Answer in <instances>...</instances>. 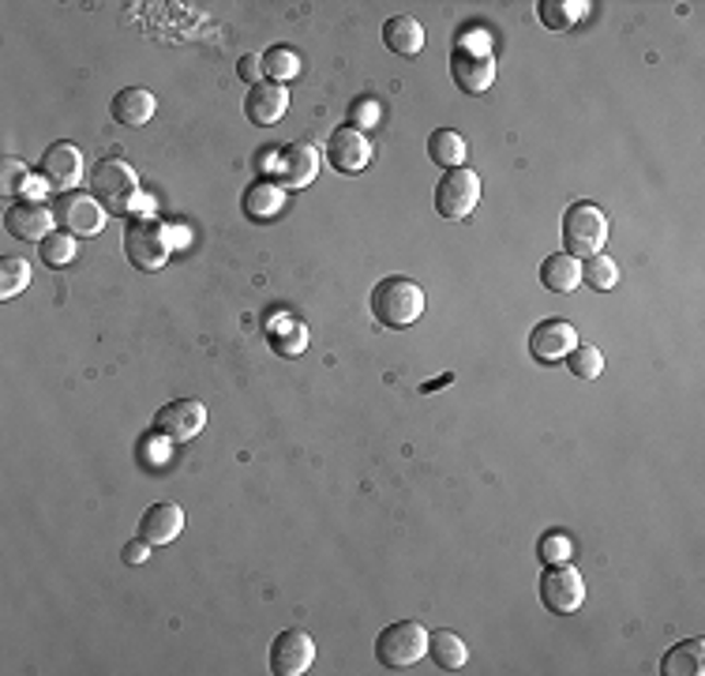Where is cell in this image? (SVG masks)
<instances>
[{
    "mask_svg": "<svg viewBox=\"0 0 705 676\" xmlns=\"http://www.w3.org/2000/svg\"><path fill=\"white\" fill-rule=\"evenodd\" d=\"M136 192H139L136 170H131L128 162H120V158H102V162L91 170V196L99 199L105 210H117V215L128 210Z\"/></svg>",
    "mask_w": 705,
    "mask_h": 676,
    "instance_id": "8992f818",
    "label": "cell"
},
{
    "mask_svg": "<svg viewBox=\"0 0 705 676\" xmlns=\"http://www.w3.org/2000/svg\"><path fill=\"white\" fill-rule=\"evenodd\" d=\"M581 283L593 286L597 294H608V289H615V283H620V267H615L612 256L597 252V256H589L581 263Z\"/></svg>",
    "mask_w": 705,
    "mask_h": 676,
    "instance_id": "83f0119b",
    "label": "cell"
},
{
    "mask_svg": "<svg viewBox=\"0 0 705 676\" xmlns=\"http://www.w3.org/2000/svg\"><path fill=\"white\" fill-rule=\"evenodd\" d=\"M379 117H383V110H379L375 99H357V102H352V110H349V125L357 128V131L375 128Z\"/></svg>",
    "mask_w": 705,
    "mask_h": 676,
    "instance_id": "836d02e7",
    "label": "cell"
},
{
    "mask_svg": "<svg viewBox=\"0 0 705 676\" xmlns=\"http://www.w3.org/2000/svg\"><path fill=\"white\" fill-rule=\"evenodd\" d=\"M481 204V177L465 165L447 170L443 181L436 184V210L451 222H465Z\"/></svg>",
    "mask_w": 705,
    "mask_h": 676,
    "instance_id": "52a82bcc",
    "label": "cell"
},
{
    "mask_svg": "<svg viewBox=\"0 0 705 676\" xmlns=\"http://www.w3.org/2000/svg\"><path fill=\"white\" fill-rule=\"evenodd\" d=\"M270 350L278 357H301L308 350V328L297 320H286L281 328H270Z\"/></svg>",
    "mask_w": 705,
    "mask_h": 676,
    "instance_id": "f1b7e54d",
    "label": "cell"
},
{
    "mask_svg": "<svg viewBox=\"0 0 705 676\" xmlns=\"http://www.w3.org/2000/svg\"><path fill=\"white\" fill-rule=\"evenodd\" d=\"M125 252L136 271H162L170 263V230L154 218H131L125 230Z\"/></svg>",
    "mask_w": 705,
    "mask_h": 676,
    "instance_id": "5b68a950",
    "label": "cell"
},
{
    "mask_svg": "<svg viewBox=\"0 0 705 676\" xmlns=\"http://www.w3.org/2000/svg\"><path fill=\"white\" fill-rule=\"evenodd\" d=\"M26 286H31V263L20 256L0 260V301H12Z\"/></svg>",
    "mask_w": 705,
    "mask_h": 676,
    "instance_id": "f546056e",
    "label": "cell"
},
{
    "mask_svg": "<svg viewBox=\"0 0 705 676\" xmlns=\"http://www.w3.org/2000/svg\"><path fill=\"white\" fill-rule=\"evenodd\" d=\"M425 312V289H420L413 278L405 275H391L383 278L375 289H372V316L383 328H413Z\"/></svg>",
    "mask_w": 705,
    "mask_h": 676,
    "instance_id": "7a4b0ae2",
    "label": "cell"
},
{
    "mask_svg": "<svg viewBox=\"0 0 705 676\" xmlns=\"http://www.w3.org/2000/svg\"><path fill=\"white\" fill-rule=\"evenodd\" d=\"M541 601L555 617H570L586 601V583L570 564H548V572L541 575Z\"/></svg>",
    "mask_w": 705,
    "mask_h": 676,
    "instance_id": "ba28073f",
    "label": "cell"
},
{
    "mask_svg": "<svg viewBox=\"0 0 705 676\" xmlns=\"http://www.w3.org/2000/svg\"><path fill=\"white\" fill-rule=\"evenodd\" d=\"M327 162L338 173H360V170H368V162H372V144H368L365 131H357L352 125L334 128L327 139Z\"/></svg>",
    "mask_w": 705,
    "mask_h": 676,
    "instance_id": "9a60e30c",
    "label": "cell"
},
{
    "mask_svg": "<svg viewBox=\"0 0 705 676\" xmlns=\"http://www.w3.org/2000/svg\"><path fill=\"white\" fill-rule=\"evenodd\" d=\"M38 256H42V263H46V267H68V263L76 260V237L53 230L46 241H42Z\"/></svg>",
    "mask_w": 705,
    "mask_h": 676,
    "instance_id": "1f68e13d",
    "label": "cell"
},
{
    "mask_svg": "<svg viewBox=\"0 0 705 676\" xmlns=\"http://www.w3.org/2000/svg\"><path fill=\"white\" fill-rule=\"evenodd\" d=\"M281 204H286V188H281L278 181L270 177H259L252 184L249 192H244V215L252 218V222H267V218H275Z\"/></svg>",
    "mask_w": 705,
    "mask_h": 676,
    "instance_id": "44dd1931",
    "label": "cell"
},
{
    "mask_svg": "<svg viewBox=\"0 0 705 676\" xmlns=\"http://www.w3.org/2000/svg\"><path fill=\"white\" fill-rule=\"evenodd\" d=\"M541 283L552 294H570L581 283V263L570 252H552L548 260L541 263Z\"/></svg>",
    "mask_w": 705,
    "mask_h": 676,
    "instance_id": "603a6c76",
    "label": "cell"
},
{
    "mask_svg": "<svg viewBox=\"0 0 705 676\" xmlns=\"http://www.w3.org/2000/svg\"><path fill=\"white\" fill-rule=\"evenodd\" d=\"M236 76L244 79V83H263V57L259 53H244L241 65H236Z\"/></svg>",
    "mask_w": 705,
    "mask_h": 676,
    "instance_id": "e575fe53",
    "label": "cell"
},
{
    "mask_svg": "<svg viewBox=\"0 0 705 676\" xmlns=\"http://www.w3.org/2000/svg\"><path fill=\"white\" fill-rule=\"evenodd\" d=\"M428 654L443 673H458V669H465V662H470V646H465V639L458 635V631H447V628H439L428 635Z\"/></svg>",
    "mask_w": 705,
    "mask_h": 676,
    "instance_id": "7402d4cb",
    "label": "cell"
},
{
    "mask_svg": "<svg viewBox=\"0 0 705 676\" xmlns=\"http://www.w3.org/2000/svg\"><path fill=\"white\" fill-rule=\"evenodd\" d=\"M428 654V631L417 620H398L386 625L375 639V657L383 669H413Z\"/></svg>",
    "mask_w": 705,
    "mask_h": 676,
    "instance_id": "277c9868",
    "label": "cell"
},
{
    "mask_svg": "<svg viewBox=\"0 0 705 676\" xmlns=\"http://www.w3.org/2000/svg\"><path fill=\"white\" fill-rule=\"evenodd\" d=\"M203 428H207V406L199 399H176L154 414V433L173 444L196 440Z\"/></svg>",
    "mask_w": 705,
    "mask_h": 676,
    "instance_id": "9c48e42d",
    "label": "cell"
},
{
    "mask_svg": "<svg viewBox=\"0 0 705 676\" xmlns=\"http://www.w3.org/2000/svg\"><path fill=\"white\" fill-rule=\"evenodd\" d=\"M315 662V643L308 631H281V635L270 643V673L275 676H301L312 669Z\"/></svg>",
    "mask_w": 705,
    "mask_h": 676,
    "instance_id": "8fae6325",
    "label": "cell"
},
{
    "mask_svg": "<svg viewBox=\"0 0 705 676\" xmlns=\"http://www.w3.org/2000/svg\"><path fill=\"white\" fill-rule=\"evenodd\" d=\"M263 76L270 83H286V79H297L301 76V53L289 49V46H270L263 53Z\"/></svg>",
    "mask_w": 705,
    "mask_h": 676,
    "instance_id": "4316f807",
    "label": "cell"
},
{
    "mask_svg": "<svg viewBox=\"0 0 705 676\" xmlns=\"http://www.w3.org/2000/svg\"><path fill=\"white\" fill-rule=\"evenodd\" d=\"M147 557H151V541H147V538H136V541H128V546H125V564L128 568H139Z\"/></svg>",
    "mask_w": 705,
    "mask_h": 676,
    "instance_id": "8d00e7d4",
    "label": "cell"
},
{
    "mask_svg": "<svg viewBox=\"0 0 705 676\" xmlns=\"http://www.w3.org/2000/svg\"><path fill=\"white\" fill-rule=\"evenodd\" d=\"M567 368L578 376V380H597V376L604 373V357H601V350H597V346L578 342V346L567 354Z\"/></svg>",
    "mask_w": 705,
    "mask_h": 676,
    "instance_id": "4dcf8cb0",
    "label": "cell"
},
{
    "mask_svg": "<svg viewBox=\"0 0 705 676\" xmlns=\"http://www.w3.org/2000/svg\"><path fill=\"white\" fill-rule=\"evenodd\" d=\"M320 173V151L312 144H286L278 147V184L286 192H301Z\"/></svg>",
    "mask_w": 705,
    "mask_h": 676,
    "instance_id": "2e32d148",
    "label": "cell"
},
{
    "mask_svg": "<svg viewBox=\"0 0 705 676\" xmlns=\"http://www.w3.org/2000/svg\"><path fill=\"white\" fill-rule=\"evenodd\" d=\"M26 181V165L20 158H4V192H20Z\"/></svg>",
    "mask_w": 705,
    "mask_h": 676,
    "instance_id": "d590c367",
    "label": "cell"
},
{
    "mask_svg": "<svg viewBox=\"0 0 705 676\" xmlns=\"http://www.w3.org/2000/svg\"><path fill=\"white\" fill-rule=\"evenodd\" d=\"M286 110H289V91L281 83H270V79L255 83L249 91V99H244V117L259 128L278 125V121L286 117Z\"/></svg>",
    "mask_w": 705,
    "mask_h": 676,
    "instance_id": "e0dca14e",
    "label": "cell"
},
{
    "mask_svg": "<svg viewBox=\"0 0 705 676\" xmlns=\"http://www.w3.org/2000/svg\"><path fill=\"white\" fill-rule=\"evenodd\" d=\"M428 158L439 170H458L465 162V139L451 128H436L428 136Z\"/></svg>",
    "mask_w": 705,
    "mask_h": 676,
    "instance_id": "d4e9b609",
    "label": "cell"
},
{
    "mask_svg": "<svg viewBox=\"0 0 705 676\" xmlns=\"http://www.w3.org/2000/svg\"><path fill=\"white\" fill-rule=\"evenodd\" d=\"M586 12H589L586 0H541L536 4V15H541V23L548 31H570Z\"/></svg>",
    "mask_w": 705,
    "mask_h": 676,
    "instance_id": "484cf974",
    "label": "cell"
},
{
    "mask_svg": "<svg viewBox=\"0 0 705 676\" xmlns=\"http://www.w3.org/2000/svg\"><path fill=\"white\" fill-rule=\"evenodd\" d=\"M184 530V512L176 504H151L139 519V538H147L151 546H170L176 534Z\"/></svg>",
    "mask_w": 705,
    "mask_h": 676,
    "instance_id": "d6986e66",
    "label": "cell"
},
{
    "mask_svg": "<svg viewBox=\"0 0 705 676\" xmlns=\"http://www.w3.org/2000/svg\"><path fill=\"white\" fill-rule=\"evenodd\" d=\"M154 110H158V102L147 87H125V91H117L109 102L113 121L125 128H143L147 121L154 117Z\"/></svg>",
    "mask_w": 705,
    "mask_h": 676,
    "instance_id": "ac0fdd59",
    "label": "cell"
},
{
    "mask_svg": "<svg viewBox=\"0 0 705 676\" xmlns=\"http://www.w3.org/2000/svg\"><path fill=\"white\" fill-rule=\"evenodd\" d=\"M664 676H702L705 673V639H686V643L672 646L660 662Z\"/></svg>",
    "mask_w": 705,
    "mask_h": 676,
    "instance_id": "cb8c5ba5",
    "label": "cell"
},
{
    "mask_svg": "<svg viewBox=\"0 0 705 676\" xmlns=\"http://www.w3.org/2000/svg\"><path fill=\"white\" fill-rule=\"evenodd\" d=\"M53 222H57V210H49L46 204H38V199H20V204H12L4 215L8 233L23 244H42L53 233Z\"/></svg>",
    "mask_w": 705,
    "mask_h": 676,
    "instance_id": "4fadbf2b",
    "label": "cell"
},
{
    "mask_svg": "<svg viewBox=\"0 0 705 676\" xmlns=\"http://www.w3.org/2000/svg\"><path fill=\"white\" fill-rule=\"evenodd\" d=\"M57 222L72 237H94L105 230V207L91 192H65L57 204Z\"/></svg>",
    "mask_w": 705,
    "mask_h": 676,
    "instance_id": "30bf717a",
    "label": "cell"
},
{
    "mask_svg": "<svg viewBox=\"0 0 705 676\" xmlns=\"http://www.w3.org/2000/svg\"><path fill=\"white\" fill-rule=\"evenodd\" d=\"M578 346V331L567 320H541L529 335V354L536 365H559Z\"/></svg>",
    "mask_w": 705,
    "mask_h": 676,
    "instance_id": "7c38bea8",
    "label": "cell"
},
{
    "mask_svg": "<svg viewBox=\"0 0 705 676\" xmlns=\"http://www.w3.org/2000/svg\"><path fill=\"white\" fill-rule=\"evenodd\" d=\"M42 181L49 184L53 192H72L83 181V154H79L76 144H53L38 162Z\"/></svg>",
    "mask_w": 705,
    "mask_h": 676,
    "instance_id": "5bb4252c",
    "label": "cell"
},
{
    "mask_svg": "<svg viewBox=\"0 0 705 676\" xmlns=\"http://www.w3.org/2000/svg\"><path fill=\"white\" fill-rule=\"evenodd\" d=\"M383 42L391 53H398V57H417L420 49H425V26H420L413 15H391V20L383 23Z\"/></svg>",
    "mask_w": 705,
    "mask_h": 676,
    "instance_id": "ffe728a7",
    "label": "cell"
},
{
    "mask_svg": "<svg viewBox=\"0 0 705 676\" xmlns=\"http://www.w3.org/2000/svg\"><path fill=\"white\" fill-rule=\"evenodd\" d=\"M570 552H575V546H570V538L567 534H548V538L541 541V560L544 564H567L570 560Z\"/></svg>",
    "mask_w": 705,
    "mask_h": 676,
    "instance_id": "d6a6232c",
    "label": "cell"
},
{
    "mask_svg": "<svg viewBox=\"0 0 705 676\" xmlns=\"http://www.w3.org/2000/svg\"><path fill=\"white\" fill-rule=\"evenodd\" d=\"M451 76L462 94H484L496 79V57L484 31H462L451 53Z\"/></svg>",
    "mask_w": 705,
    "mask_h": 676,
    "instance_id": "6da1fadb",
    "label": "cell"
},
{
    "mask_svg": "<svg viewBox=\"0 0 705 676\" xmlns=\"http://www.w3.org/2000/svg\"><path fill=\"white\" fill-rule=\"evenodd\" d=\"M608 241V218L604 210L597 204H570L563 210V249L570 252V256H597V252L604 249Z\"/></svg>",
    "mask_w": 705,
    "mask_h": 676,
    "instance_id": "3957f363",
    "label": "cell"
}]
</instances>
